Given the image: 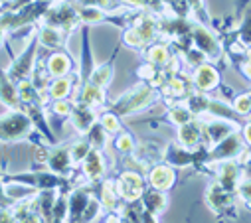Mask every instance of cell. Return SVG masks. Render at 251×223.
<instances>
[{
	"mask_svg": "<svg viewBox=\"0 0 251 223\" xmlns=\"http://www.w3.org/2000/svg\"><path fill=\"white\" fill-rule=\"evenodd\" d=\"M158 101H162L160 91L156 87H152L151 83L139 81L137 85L127 89L121 97H117L115 101H109L105 105V109H109L111 113H115L117 117L125 119V117H133V115L141 113V111L152 107Z\"/></svg>",
	"mask_w": 251,
	"mask_h": 223,
	"instance_id": "6da1fadb",
	"label": "cell"
},
{
	"mask_svg": "<svg viewBox=\"0 0 251 223\" xmlns=\"http://www.w3.org/2000/svg\"><path fill=\"white\" fill-rule=\"evenodd\" d=\"M158 38H160L158 16L149 12V10H141V14L135 20V24L131 28H127V30H123L121 45L137 49V51H143L149 44H152Z\"/></svg>",
	"mask_w": 251,
	"mask_h": 223,
	"instance_id": "7a4b0ae2",
	"label": "cell"
},
{
	"mask_svg": "<svg viewBox=\"0 0 251 223\" xmlns=\"http://www.w3.org/2000/svg\"><path fill=\"white\" fill-rule=\"evenodd\" d=\"M34 123L24 109H8L0 115V144H12L30 138Z\"/></svg>",
	"mask_w": 251,
	"mask_h": 223,
	"instance_id": "3957f363",
	"label": "cell"
},
{
	"mask_svg": "<svg viewBox=\"0 0 251 223\" xmlns=\"http://www.w3.org/2000/svg\"><path fill=\"white\" fill-rule=\"evenodd\" d=\"M160 160L174 166V168H194L198 172H202V166L208 160V148L200 146V148H184L182 144H178L176 140L166 142V146L160 152Z\"/></svg>",
	"mask_w": 251,
	"mask_h": 223,
	"instance_id": "277c9868",
	"label": "cell"
},
{
	"mask_svg": "<svg viewBox=\"0 0 251 223\" xmlns=\"http://www.w3.org/2000/svg\"><path fill=\"white\" fill-rule=\"evenodd\" d=\"M40 22H44L48 26H53V28H59L61 32L66 34L68 40L81 26L77 6L72 2V0H53Z\"/></svg>",
	"mask_w": 251,
	"mask_h": 223,
	"instance_id": "5b68a950",
	"label": "cell"
},
{
	"mask_svg": "<svg viewBox=\"0 0 251 223\" xmlns=\"http://www.w3.org/2000/svg\"><path fill=\"white\" fill-rule=\"evenodd\" d=\"M204 201L206 207L224 221H233L237 219V194L226 190L224 186H220L216 180L210 182V186L206 188L204 194Z\"/></svg>",
	"mask_w": 251,
	"mask_h": 223,
	"instance_id": "8992f818",
	"label": "cell"
},
{
	"mask_svg": "<svg viewBox=\"0 0 251 223\" xmlns=\"http://www.w3.org/2000/svg\"><path fill=\"white\" fill-rule=\"evenodd\" d=\"M192 44L206 55V60L214 66H222V69L226 67V51H224V45H222V40L216 36V32L210 28V26H204L200 22L194 20V26H192Z\"/></svg>",
	"mask_w": 251,
	"mask_h": 223,
	"instance_id": "52a82bcc",
	"label": "cell"
},
{
	"mask_svg": "<svg viewBox=\"0 0 251 223\" xmlns=\"http://www.w3.org/2000/svg\"><path fill=\"white\" fill-rule=\"evenodd\" d=\"M38 51H40V42H38V34H36V28H34L32 34L28 36L26 47L16 55V58L12 60V64L6 67V73L14 83H20V81H24V79H28L32 75L34 64L38 60Z\"/></svg>",
	"mask_w": 251,
	"mask_h": 223,
	"instance_id": "ba28073f",
	"label": "cell"
},
{
	"mask_svg": "<svg viewBox=\"0 0 251 223\" xmlns=\"http://www.w3.org/2000/svg\"><path fill=\"white\" fill-rule=\"evenodd\" d=\"M210 172L214 180L229 192H237V184L243 178V164L239 160H222L202 166V172Z\"/></svg>",
	"mask_w": 251,
	"mask_h": 223,
	"instance_id": "9c48e42d",
	"label": "cell"
},
{
	"mask_svg": "<svg viewBox=\"0 0 251 223\" xmlns=\"http://www.w3.org/2000/svg\"><path fill=\"white\" fill-rule=\"evenodd\" d=\"M245 150H247V144H245V140H243V136H241V133L237 129V131L229 133L226 138H222L220 142H216L214 146L208 148L206 164L222 162V160H239Z\"/></svg>",
	"mask_w": 251,
	"mask_h": 223,
	"instance_id": "30bf717a",
	"label": "cell"
},
{
	"mask_svg": "<svg viewBox=\"0 0 251 223\" xmlns=\"http://www.w3.org/2000/svg\"><path fill=\"white\" fill-rule=\"evenodd\" d=\"M113 180H115V188H117V194H119L121 201L141 200L145 188L149 186L145 174L135 172V170H121L117 174V178H113Z\"/></svg>",
	"mask_w": 251,
	"mask_h": 223,
	"instance_id": "8fae6325",
	"label": "cell"
},
{
	"mask_svg": "<svg viewBox=\"0 0 251 223\" xmlns=\"http://www.w3.org/2000/svg\"><path fill=\"white\" fill-rule=\"evenodd\" d=\"M79 174L83 176V180L87 184L99 186V182L103 178H107V170H109V160H107V152L91 148L87 152V156L81 160V164L77 166Z\"/></svg>",
	"mask_w": 251,
	"mask_h": 223,
	"instance_id": "7c38bea8",
	"label": "cell"
},
{
	"mask_svg": "<svg viewBox=\"0 0 251 223\" xmlns=\"http://www.w3.org/2000/svg\"><path fill=\"white\" fill-rule=\"evenodd\" d=\"M190 79H192L194 91H200V93H214V91H220L224 85L220 67L210 62H204L198 67H194Z\"/></svg>",
	"mask_w": 251,
	"mask_h": 223,
	"instance_id": "4fadbf2b",
	"label": "cell"
},
{
	"mask_svg": "<svg viewBox=\"0 0 251 223\" xmlns=\"http://www.w3.org/2000/svg\"><path fill=\"white\" fill-rule=\"evenodd\" d=\"M176 142L184 148H200L206 146V133H204V119L194 117L176 127ZM208 148V146H206Z\"/></svg>",
	"mask_w": 251,
	"mask_h": 223,
	"instance_id": "5bb4252c",
	"label": "cell"
},
{
	"mask_svg": "<svg viewBox=\"0 0 251 223\" xmlns=\"http://www.w3.org/2000/svg\"><path fill=\"white\" fill-rule=\"evenodd\" d=\"M147 178V184L151 188H156V190H162V192H170L176 182H178V168H174V166L166 164V162H156L152 164L149 172L145 174Z\"/></svg>",
	"mask_w": 251,
	"mask_h": 223,
	"instance_id": "9a60e30c",
	"label": "cell"
},
{
	"mask_svg": "<svg viewBox=\"0 0 251 223\" xmlns=\"http://www.w3.org/2000/svg\"><path fill=\"white\" fill-rule=\"evenodd\" d=\"M44 168L51 170L53 174L64 176V178H70L77 168V166L74 164L72 154H70V144H66V146L55 144L53 148H50V154H48V160H46Z\"/></svg>",
	"mask_w": 251,
	"mask_h": 223,
	"instance_id": "2e32d148",
	"label": "cell"
},
{
	"mask_svg": "<svg viewBox=\"0 0 251 223\" xmlns=\"http://www.w3.org/2000/svg\"><path fill=\"white\" fill-rule=\"evenodd\" d=\"M158 91H160L162 101L174 103V101H184L188 95L194 91V87H192V79H190V77H186V75H182V73H176V75L168 77V79L158 87Z\"/></svg>",
	"mask_w": 251,
	"mask_h": 223,
	"instance_id": "e0dca14e",
	"label": "cell"
},
{
	"mask_svg": "<svg viewBox=\"0 0 251 223\" xmlns=\"http://www.w3.org/2000/svg\"><path fill=\"white\" fill-rule=\"evenodd\" d=\"M241 125L227 121V119H218V117H204V133H206V146H214L222 138H226L229 133L237 131Z\"/></svg>",
	"mask_w": 251,
	"mask_h": 223,
	"instance_id": "ac0fdd59",
	"label": "cell"
},
{
	"mask_svg": "<svg viewBox=\"0 0 251 223\" xmlns=\"http://www.w3.org/2000/svg\"><path fill=\"white\" fill-rule=\"evenodd\" d=\"M46 67H48V73L53 77H64V75H70L75 71V62L72 55L61 47V49H53L50 51V55H46Z\"/></svg>",
	"mask_w": 251,
	"mask_h": 223,
	"instance_id": "d6986e66",
	"label": "cell"
},
{
	"mask_svg": "<svg viewBox=\"0 0 251 223\" xmlns=\"http://www.w3.org/2000/svg\"><path fill=\"white\" fill-rule=\"evenodd\" d=\"M97 115H99V109H93L81 101H74V109H72V115H70V123L74 125L75 133L85 134L95 123H97Z\"/></svg>",
	"mask_w": 251,
	"mask_h": 223,
	"instance_id": "ffe728a7",
	"label": "cell"
},
{
	"mask_svg": "<svg viewBox=\"0 0 251 223\" xmlns=\"http://www.w3.org/2000/svg\"><path fill=\"white\" fill-rule=\"evenodd\" d=\"M72 99H74V101H81V103H85V105H89V107H93V109H103V107L109 103V99H107V89H103V87H99V85H95V83H91V81L81 83V85L75 89V93H74Z\"/></svg>",
	"mask_w": 251,
	"mask_h": 223,
	"instance_id": "44dd1931",
	"label": "cell"
},
{
	"mask_svg": "<svg viewBox=\"0 0 251 223\" xmlns=\"http://www.w3.org/2000/svg\"><path fill=\"white\" fill-rule=\"evenodd\" d=\"M36 34H38V42H40V47L42 49H48V51H53V49H61L70 40L66 38V34L61 32L59 28H53V26H48L44 22H38L36 26Z\"/></svg>",
	"mask_w": 251,
	"mask_h": 223,
	"instance_id": "7402d4cb",
	"label": "cell"
},
{
	"mask_svg": "<svg viewBox=\"0 0 251 223\" xmlns=\"http://www.w3.org/2000/svg\"><path fill=\"white\" fill-rule=\"evenodd\" d=\"M168 192H162V190H156V188H151L147 186L143 196H141V203L143 207L158 221V217L164 215V211L168 209Z\"/></svg>",
	"mask_w": 251,
	"mask_h": 223,
	"instance_id": "603a6c76",
	"label": "cell"
},
{
	"mask_svg": "<svg viewBox=\"0 0 251 223\" xmlns=\"http://www.w3.org/2000/svg\"><path fill=\"white\" fill-rule=\"evenodd\" d=\"M77 87V71L64 75V77H53L46 89L48 99H72Z\"/></svg>",
	"mask_w": 251,
	"mask_h": 223,
	"instance_id": "cb8c5ba5",
	"label": "cell"
},
{
	"mask_svg": "<svg viewBox=\"0 0 251 223\" xmlns=\"http://www.w3.org/2000/svg\"><path fill=\"white\" fill-rule=\"evenodd\" d=\"M141 53H143L145 62H149V64H154V66L162 67V66H166V64H168V60L172 58L174 49L170 47L168 40L158 38V40H154L152 44H149Z\"/></svg>",
	"mask_w": 251,
	"mask_h": 223,
	"instance_id": "d4e9b609",
	"label": "cell"
},
{
	"mask_svg": "<svg viewBox=\"0 0 251 223\" xmlns=\"http://www.w3.org/2000/svg\"><path fill=\"white\" fill-rule=\"evenodd\" d=\"M97 196L101 200V205H103V215L107 213H113L119 203H121V198L117 194V188H115V180L113 178H103L99 182V190H97ZM101 215V217H103Z\"/></svg>",
	"mask_w": 251,
	"mask_h": 223,
	"instance_id": "484cf974",
	"label": "cell"
},
{
	"mask_svg": "<svg viewBox=\"0 0 251 223\" xmlns=\"http://www.w3.org/2000/svg\"><path fill=\"white\" fill-rule=\"evenodd\" d=\"M121 44L117 45V49L113 51V55H111V60H107L105 64H97L95 67H93V71H91V75H89V81L91 83H95V85H99V87H103V89H107L109 85H111V81H113V75H115V58H117V53L121 51Z\"/></svg>",
	"mask_w": 251,
	"mask_h": 223,
	"instance_id": "4316f807",
	"label": "cell"
},
{
	"mask_svg": "<svg viewBox=\"0 0 251 223\" xmlns=\"http://www.w3.org/2000/svg\"><path fill=\"white\" fill-rule=\"evenodd\" d=\"M0 103L6 109H22V101L18 97L16 83L8 77L6 69H0Z\"/></svg>",
	"mask_w": 251,
	"mask_h": 223,
	"instance_id": "83f0119b",
	"label": "cell"
},
{
	"mask_svg": "<svg viewBox=\"0 0 251 223\" xmlns=\"http://www.w3.org/2000/svg\"><path fill=\"white\" fill-rule=\"evenodd\" d=\"M190 119H194V115L190 113V109L186 107V103H184V101H174V103H168L166 113H164L162 117H156L154 121H156V123L166 121V123L178 127V125H182V123H186V121H190Z\"/></svg>",
	"mask_w": 251,
	"mask_h": 223,
	"instance_id": "f1b7e54d",
	"label": "cell"
},
{
	"mask_svg": "<svg viewBox=\"0 0 251 223\" xmlns=\"http://www.w3.org/2000/svg\"><path fill=\"white\" fill-rule=\"evenodd\" d=\"M137 138H135V134L131 133V131H127V129H123L121 133H117L115 136H111V148H113V152L115 154H119V156H125V154H131L135 148H137Z\"/></svg>",
	"mask_w": 251,
	"mask_h": 223,
	"instance_id": "f546056e",
	"label": "cell"
},
{
	"mask_svg": "<svg viewBox=\"0 0 251 223\" xmlns=\"http://www.w3.org/2000/svg\"><path fill=\"white\" fill-rule=\"evenodd\" d=\"M57 190H40L34 196L38 213L42 215V221H51V211H53V201H55Z\"/></svg>",
	"mask_w": 251,
	"mask_h": 223,
	"instance_id": "4dcf8cb0",
	"label": "cell"
},
{
	"mask_svg": "<svg viewBox=\"0 0 251 223\" xmlns=\"http://www.w3.org/2000/svg\"><path fill=\"white\" fill-rule=\"evenodd\" d=\"M85 138L91 142V148H97V150H103V152H107L111 148V134L101 127L99 121L85 133Z\"/></svg>",
	"mask_w": 251,
	"mask_h": 223,
	"instance_id": "1f68e13d",
	"label": "cell"
},
{
	"mask_svg": "<svg viewBox=\"0 0 251 223\" xmlns=\"http://www.w3.org/2000/svg\"><path fill=\"white\" fill-rule=\"evenodd\" d=\"M97 121L101 123V127L111 134V136H115L117 133H121L125 127H123V123H121V117H117L115 113H111L109 109H99V115H97Z\"/></svg>",
	"mask_w": 251,
	"mask_h": 223,
	"instance_id": "d6a6232c",
	"label": "cell"
},
{
	"mask_svg": "<svg viewBox=\"0 0 251 223\" xmlns=\"http://www.w3.org/2000/svg\"><path fill=\"white\" fill-rule=\"evenodd\" d=\"M235 38H239L243 44H251V4H247L239 16V26L233 28Z\"/></svg>",
	"mask_w": 251,
	"mask_h": 223,
	"instance_id": "836d02e7",
	"label": "cell"
},
{
	"mask_svg": "<svg viewBox=\"0 0 251 223\" xmlns=\"http://www.w3.org/2000/svg\"><path fill=\"white\" fill-rule=\"evenodd\" d=\"M51 221H68V192L64 190H57L53 211H51Z\"/></svg>",
	"mask_w": 251,
	"mask_h": 223,
	"instance_id": "e575fe53",
	"label": "cell"
},
{
	"mask_svg": "<svg viewBox=\"0 0 251 223\" xmlns=\"http://www.w3.org/2000/svg\"><path fill=\"white\" fill-rule=\"evenodd\" d=\"M91 150V142L85 138V134H83V138H79V140H75V142H72L70 144V154H72V158H74V164L75 166H79L81 164V160L87 156V152Z\"/></svg>",
	"mask_w": 251,
	"mask_h": 223,
	"instance_id": "d590c367",
	"label": "cell"
},
{
	"mask_svg": "<svg viewBox=\"0 0 251 223\" xmlns=\"http://www.w3.org/2000/svg\"><path fill=\"white\" fill-rule=\"evenodd\" d=\"M231 107H233V111L239 115V117H243V119H247L249 115H251V97H249V93L245 91V93H239V95H235L233 99H231V103H229Z\"/></svg>",
	"mask_w": 251,
	"mask_h": 223,
	"instance_id": "8d00e7d4",
	"label": "cell"
},
{
	"mask_svg": "<svg viewBox=\"0 0 251 223\" xmlns=\"http://www.w3.org/2000/svg\"><path fill=\"white\" fill-rule=\"evenodd\" d=\"M160 2L174 16H184V18L190 16V4H188V0H160Z\"/></svg>",
	"mask_w": 251,
	"mask_h": 223,
	"instance_id": "74e56055",
	"label": "cell"
},
{
	"mask_svg": "<svg viewBox=\"0 0 251 223\" xmlns=\"http://www.w3.org/2000/svg\"><path fill=\"white\" fill-rule=\"evenodd\" d=\"M237 200L245 203L247 209H251V176H243L241 182L237 184Z\"/></svg>",
	"mask_w": 251,
	"mask_h": 223,
	"instance_id": "f35d334b",
	"label": "cell"
},
{
	"mask_svg": "<svg viewBox=\"0 0 251 223\" xmlns=\"http://www.w3.org/2000/svg\"><path fill=\"white\" fill-rule=\"evenodd\" d=\"M48 154H50L48 142H40V140H36L34 146H32V160H34V164L38 166V168H44V166H46Z\"/></svg>",
	"mask_w": 251,
	"mask_h": 223,
	"instance_id": "ab89813d",
	"label": "cell"
},
{
	"mask_svg": "<svg viewBox=\"0 0 251 223\" xmlns=\"http://www.w3.org/2000/svg\"><path fill=\"white\" fill-rule=\"evenodd\" d=\"M233 66L241 73V77L251 83V62H247L245 58H239V60H233Z\"/></svg>",
	"mask_w": 251,
	"mask_h": 223,
	"instance_id": "60d3db41",
	"label": "cell"
},
{
	"mask_svg": "<svg viewBox=\"0 0 251 223\" xmlns=\"http://www.w3.org/2000/svg\"><path fill=\"white\" fill-rule=\"evenodd\" d=\"M239 133H241V136H243L247 148H251V119H245V121H243V125L239 127Z\"/></svg>",
	"mask_w": 251,
	"mask_h": 223,
	"instance_id": "b9f144b4",
	"label": "cell"
},
{
	"mask_svg": "<svg viewBox=\"0 0 251 223\" xmlns=\"http://www.w3.org/2000/svg\"><path fill=\"white\" fill-rule=\"evenodd\" d=\"M247 4H251V0H235V14H233L235 20H239V16H241V12Z\"/></svg>",
	"mask_w": 251,
	"mask_h": 223,
	"instance_id": "7bdbcfd3",
	"label": "cell"
},
{
	"mask_svg": "<svg viewBox=\"0 0 251 223\" xmlns=\"http://www.w3.org/2000/svg\"><path fill=\"white\" fill-rule=\"evenodd\" d=\"M6 36H8V28H6V22H4V18L0 16V45H4V42H6Z\"/></svg>",
	"mask_w": 251,
	"mask_h": 223,
	"instance_id": "ee69618b",
	"label": "cell"
},
{
	"mask_svg": "<svg viewBox=\"0 0 251 223\" xmlns=\"http://www.w3.org/2000/svg\"><path fill=\"white\" fill-rule=\"evenodd\" d=\"M243 58H245L247 62H251V45H247V47H245V53H243Z\"/></svg>",
	"mask_w": 251,
	"mask_h": 223,
	"instance_id": "f6af8a7d",
	"label": "cell"
},
{
	"mask_svg": "<svg viewBox=\"0 0 251 223\" xmlns=\"http://www.w3.org/2000/svg\"><path fill=\"white\" fill-rule=\"evenodd\" d=\"M6 2H8V0H0V14L6 10Z\"/></svg>",
	"mask_w": 251,
	"mask_h": 223,
	"instance_id": "bcb514c9",
	"label": "cell"
},
{
	"mask_svg": "<svg viewBox=\"0 0 251 223\" xmlns=\"http://www.w3.org/2000/svg\"><path fill=\"white\" fill-rule=\"evenodd\" d=\"M247 93H249V97H251V89H249V91H247Z\"/></svg>",
	"mask_w": 251,
	"mask_h": 223,
	"instance_id": "7dc6e473",
	"label": "cell"
},
{
	"mask_svg": "<svg viewBox=\"0 0 251 223\" xmlns=\"http://www.w3.org/2000/svg\"><path fill=\"white\" fill-rule=\"evenodd\" d=\"M247 119H251V115H249V117H247Z\"/></svg>",
	"mask_w": 251,
	"mask_h": 223,
	"instance_id": "c3c4849f",
	"label": "cell"
},
{
	"mask_svg": "<svg viewBox=\"0 0 251 223\" xmlns=\"http://www.w3.org/2000/svg\"><path fill=\"white\" fill-rule=\"evenodd\" d=\"M249 45H251V44H249Z\"/></svg>",
	"mask_w": 251,
	"mask_h": 223,
	"instance_id": "681fc988",
	"label": "cell"
}]
</instances>
